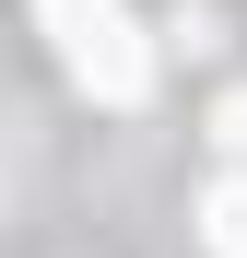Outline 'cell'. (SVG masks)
Wrapping results in <instances>:
<instances>
[{"label": "cell", "instance_id": "cell-3", "mask_svg": "<svg viewBox=\"0 0 247 258\" xmlns=\"http://www.w3.org/2000/svg\"><path fill=\"white\" fill-rule=\"evenodd\" d=\"M212 141H224V153H247V94H235V106L212 117Z\"/></svg>", "mask_w": 247, "mask_h": 258}, {"label": "cell", "instance_id": "cell-2", "mask_svg": "<svg viewBox=\"0 0 247 258\" xmlns=\"http://www.w3.org/2000/svg\"><path fill=\"white\" fill-rule=\"evenodd\" d=\"M200 235H212V258H247V176H224L200 200Z\"/></svg>", "mask_w": 247, "mask_h": 258}, {"label": "cell", "instance_id": "cell-1", "mask_svg": "<svg viewBox=\"0 0 247 258\" xmlns=\"http://www.w3.org/2000/svg\"><path fill=\"white\" fill-rule=\"evenodd\" d=\"M35 24H47L59 71H71L94 106H141V94H153V47H141V24L118 12V0H35Z\"/></svg>", "mask_w": 247, "mask_h": 258}]
</instances>
